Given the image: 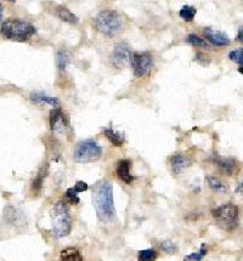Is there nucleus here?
Instances as JSON below:
<instances>
[{
	"label": "nucleus",
	"mask_w": 243,
	"mask_h": 261,
	"mask_svg": "<svg viewBox=\"0 0 243 261\" xmlns=\"http://www.w3.org/2000/svg\"><path fill=\"white\" fill-rule=\"evenodd\" d=\"M7 2H10V3H15L16 0H7Z\"/></svg>",
	"instance_id": "obj_31"
},
{
	"label": "nucleus",
	"mask_w": 243,
	"mask_h": 261,
	"mask_svg": "<svg viewBox=\"0 0 243 261\" xmlns=\"http://www.w3.org/2000/svg\"><path fill=\"white\" fill-rule=\"evenodd\" d=\"M187 42H189L191 45L196 46V48H201V49L208 48L207 43H205L202 38L196 36V34H190V36L187 37Z\"/></svg>",
	"instance_id": "obj_24"
},
{
	"label": "nucleus",
	"mask_w": 243,
	"mask_h": 261,
	"mask_svg": "<svg viewBox=\"0 0 243 261\" xmlns=\"http://www.w3.org/2000/svg\"><path fill=\"white\" fill-rule=\"evenodd\" d=\"M31 100L36 103H45L49 106H53L54 108L59 107L60 101L57 97H51L48 95L42 94V92H32L31 94Z\"/></svg>",
	"instance_id": "obj_15"
},
{
	"label": "nucleus",
	"mask_w": 243,
	"mask_h": 261,
	"mask_svg": "<svg viewBox=\"0 0 243 261\" xmlns=\"http://www.w3.org/2000/svg\"><path fill=\"white\" fill-rule=\"evenodd\" d=\"M51 224L57 237H66L72 228L71 215L68 207L62 201L57 202L51 209Z\"/></svg>",
	"instance_id": "obj_4"
},
{
	"label": "nucleus",
	"mask_w": 243,
	"mask_h": 261,
	"mask_svg": "<svg viewBox=\"0 0 243 261\" xmlns=\"http://www.w3.org/2000/svg\"><path fill=\"white\" fill-rule=\"evenodd\" d=\"M204 37L205 39L209 43H212L213 45L216 46H226L230 44V39L225 36L224 33L218 31H214L212 28H207L204 30Z\"/></svg>",
	"instance_id": "obj_10"
},
{
	"label": "nucleus",
	"mask_w": 243,
	"mask_h": 261,
	"mask_svg": "<svg viewBox=\"0 0 243 261\" xmlns=\"http://www.w3.org/2000/svg\"><path fill=\"white\" fill-rule=\"evenodd\" d=\"M69 61H71V56L67 51L61 50L56 54V66L60 71H65Z\"/></svg>",
	"instance_id": "obj_18"
},
{
	"label": "nucleus",
	"mask_w": 243,
	"mask_h": 261,
	"mask_svg": "<svg viewBox=\"0 0 243 261\" xmlns=\"http://www.w3.org/2000/svg\"><path fill=\"white\" fill-rule=\"evenodd\" d=\"M130 63H132L133 71H134V75L137 78L144 77L151 71L153 66L152 56L147 52H134L130 57Z\"/></svg>",
	"instance_id": "obj_7"
},
{
	"label": "nucleus",
	"mask_w": 243,
	"mask_h": 261,
	"mask_svg": "<svg viewBox=\"0 0 243 261\" xmlns=\"http://www.w3.org/2000/svg\"><path fill=\"white\" fill-rule=\"evenodd\" d=\"M158 254L155 249H145L139 251V261H156Z\"/></svg>",
	"instance_id": "obj_21"
},
{
	"label": "nucleus",
	"mask_w": 243,
	"mask_h": 261,
	"mask_svg": "<svg viewBox=\"0 0 243 261\" xmlns=\"http://www.w3.org/2000/svg\"><path fill=\"white\" fill-rule=\"evenodd\" d=\"M36 33V27L32 23L17 19L7 20L0 28V34L14 42H27Z\"/></svg>",
	"instance_id": "obj_2"
},
{
	"label": "nucleus",
	"mask_w": 243,
	"mask_h": 261,
	"mask_svg": "<svg viewBox=\"0 0 243 261\" xmlns=\"http://www.w3.org/2000/svg\"><path fill=\"white\" fill-rule=\"evenodd\" d=\"M73 188L77 193L85 192V191L88 190V184H86V182H83V181H78L76 184V186H74Z\"/></svg>",
	"instance_id": "obj_28"
},
{
	"label": "nucleus",
	"mask_w": 243,
	"mask_h": 261,
	"mask_svg": "<svg viewBox=\"0 0 243 261\" xmlns=\"http://www.w3.org/2000/svg\"><path fill=\"white\" fill-rule=\"evenodd\" d=\"M214 163H215L216 168H218V169L220 170V172L224 174V175L231 176L233 174V172H235L236 164H235V162L232 161V159L218 157V158L214 161Z\"/></svg>",
	"instance_id": "obj_13"
},
{
	"label": "nucleus",
	"mask_w": 243,
	"mask_h": 261,
	"mask_svg": "<svg viewBox=\"0 0 243 261\" xmlns=\"http://www.w3.org/2000/svg\"><path fill=\"white\" fill-rule=\"evenodd\" d=\"M130 165H132V163H130V161H128V159H122V161L118 162L117 169H115L118 178L128 185L132 184V181L134 180L132 174H130Z\"/></svg>",
	"instance_id": "obj_11"
},
{
	"label": "nucleus",
	"mask_w": 243,
	"mask_h": 261,
	"mask_svg": "<svg viewBox=\"0 0 243 261\" xmlns=\"http://www.w3.org/2000/svg\"><path fill=\"white\" fill-rule=\"evenodd\" d=\"M130 57H132V52H130L128 45L122 43V44H118L115 46L113 54H112V65L115 68L126 67L128 63H130Z\"/></svg>",
	"instance_id": "obj_8"
},
{
	"label": "nucleus",
	"mask_w": 243,
	"mask_h": 261,
	"mask_svg": "<svg viewBox=\"0 0 243 261\" xmlns=\"http://www.w3.org/2000/svg\"><path fill=\"white\" fill-rule=\"evenodd\" d=\"M236 40H238L239 43H242V28H239L238 30V34H237V38H236Z\"/></svg>",
	"instance_id": "obj_29"
},
{
	"label": "nucleus",
	"mask_w": 243,
	"mask_h": 261,
	"mask_svg": "<svg viewBox=\"0 0 243 261\" xmlns=\"http://www.w3.org/2000/svg\"><path fill=\"white\" fill-rule=\"evenodd\" d=\"M196 14H197V10L193 7H190V5H185V7H182L181 10L179 11V16H180L185 22L193 21Z\"/></svg>",
	"instance_id": "obj_19"
},
{
	"label": "nucleus",
	"mask_w": 243,
	"mask_h": 261,
	"mask_svg": "<svg viewBox=\"0 0 243 261\" xmlns=\"http://www.w3.org/2000/svg\"><path fill=\"white\" fill-rule=\"evenodd\" d=\"M212 215L216 224L224 228L225 231H232L238 226L239 210L232 203H226L220 207L214 208L212 210Z\"/></svg>",
	"instance_id": "obj_5"
},
{
	"label": "nucleus",
	"mask_w": 243,
	"mask_h": 261,
	"mask_svg": "<svg viewBox=\"0 0 243 261\" xmlns=\"http://www.w3.org/2000/svg\"><path fill=\"white\" fill-rule=\"evenodd\" d=\"M92 204L101 221H109L114 216L113 187L107 180L97 181L92 187Z\"/></svg>",
	"instance_id": "obj_1"
},
{
	"label": "nucleus",
	"mask_w": 243,
	"mask_h": 261,
	"mask_svg": "<svg viewBox=\"0 0 243 261\" xmlns=\"http://www.w3.org/2000/svg\"><path fill=\"white\" fill-rule=\"evenodd\" d=\"M54 14L59 17L61 21L67 22L69 25H77V23L79 22L78 17L74 15L72 11H69L66 7H61V5H59V7L55 8Z\"/></svg>",
	"instance_id": "obj_14"
},
{
	"label": "nucleus",
	"mask_w": 243,
	"mask_h": 261,
	"mask_svg": "<svg viewBox=\"0 0 243 261\" xmlns=\"http://www.w3.org/2000/svg\"><path fill=\"white\" fill-rule=\"evenodd\" d=\"M60 261H83V257L76 248H67L60 253Z\"/></svg>",
	"instance_id": "obj_17"
},
{
	"label": "nucleus",
	"mask_w": 243,
	"mask_h": 261,
	"mask_svg": "<svg viewBox=\"0 0 243 261\" xmlns=\"http://www.w3.org/2000/svg\"><path fill=\"white\" fill-rule=\"evenodd\" d=\"M66 197H67V199L72 204H78V203H79V197H78V193L74 191L73 187L68 188V190L66 191Z\"/></svg>",
	"instance_id": "obj_27"
},
{
	"label": "nucleus",
	"mask_w": 243,
	"mask_h": 261,
	"mask_svg": "<svg viewBox=\"0 0 243 261\" xmlns=\"http://www.w3.org/2000/svg\"><path fill=\"white\" fill-rule=\"evenodd\" d=\"M102 155V149L94 140H84L74 147L73 158L78 163H89L95 162Z\"/></svg>",
	"instance_id": "obj_6"
},
{
	"label": "nucleus",
	"mask_w": 243,
	"mask_h": 261,
	"mask_svg": "<svg viewBox=\"0 0 243 261\" xmlns=\"http://www.w3.org/2000/svg\"><path fill=\"white\" fill-rule=\"evenodd\" d=\"M2 8H3V7H2V3H0V10H2Z\"/></svg>",
	"instance_id": "obj_32"
},
{
	"label": "nucleus",
	"mask_w": 243,
	"mask_h": 261,
	"mask_svg": "<svg viewBox=\"0 0 243 261\" xmlns=\"http://www.w3.org/2000/svg\"><path fill=\"white\" fill-rule=\"evenodd\" d=\"M160 245H161L162 250H163L164 253H167V254H174V253H176V250H178L176 245L174 244V243L170 242V240L162 242Z\"/></svg>",
	"instance_id": "obj_26"
},
{
	"label": "nucleus",
	"mask_w": 243,
	"mask_h": 261,
	"mask_svg": "<svg viewBox=\"0 0 243 261\" xmlns=\"http://www.w3.org/2000/svg\"><path fill=\"white\" fill-rule=\"evenodd\" d=\"M95 26L97 31L108 37H113L118 34L123 28V19L117 11L103 10L97 14L95 19Z\"/></svg>",
	"instance_id": "obj_3"
},
{
	"label": "nucleus",
	"mask_w": 243,
	"mask_h": 261,
	"mask_svg": "<svg viewBox=\"0 0 243 261\" xmlns=\"http://www.w3.org/2000/svg\"><path fill=\"white\" fill-rule=\"evenodd\" d=\"M207 182L213 191L219 193H224L226 191V186L215 176H207Z\"/></svg>",
	"instance_id": "obj_20"
},
{
	"label": "nucleus",
	"mask_w": 243,
	"mask_h": 261,
	"mask_svg": "<svg viewBox=\"0 0 243 261\" xmlns=\"http://www.w3.org/2000/svg\"><path fill=\"white\" fill-rule=\"evenodd\" d=\"M102 133H103V135L107 138V140H108L109 142H112V145H114V146L120 147L122 145L124 144L123 133L115 132V130L112 129V127H105Z\"/></svg>",
	"instance_id": "obj_16"
},
{
	"label": "nucleus",
	"mask_w": 243,
	"mask_h": 261,
	"mask_svg": "<svg viewBox=\"0 0 243 261\" xmlns=\"http://www.w3.org/2000/svg\"><path fill=\"white\" fill-rule=\"evenodd\" d=\"M228 59H230L231 61H233L235 63H237L239 67H242V65H243V49L239 48V49H236V50L231 51L230 54H228Z\"/></svg>",
	"instance_id": "obj_23"
},
{
	"label": "nucleus",
	"mask_w": 243,
	"mask_h": 261,
	"mask_svg": "<svg viewBox=\"0 0 243 261\" xmlns=\"http://www.w3.org/2000/svg\"><path fill=\"white\" fill-rule=\"evenodd\" d=\"M170 164H172V170L174 174H180L184 172L186 168L190 167L191 161L184 155H175L170 158Z\"/></svg>",
	"instance_id": "obj_12"
},
{
	"label": "nucleus",
	"mask_w": 243,
	"mask_h": 261,
	"mask_svg": "<svg viewBox=\"0 0 243 261\" xmlns=\"http://www.w3.org/2000/svg\"><path fill=\"white\" fill-rule=\"evenodd\" d=\"M68 126V120L65 117V113L62 112V109L56 107L53 111L50 112V127L53 132H60L63 130L65 127Z\"/></svg>",
	"instance_id": "obj_9"
},
{
	"label": "nucleus",
	"mask_w": 243,
	"mask_h": 261,
	"mask_svg": "<svg viewBox=\"0 0 243 261\" xmlns=\"http://www.w3.org/2000/svg\"><path fill=\"white\" fill-rule=\"evenodd\" d=\"M46 172H48V167H43L42 169L39 170L38 175H37V178L34 179L33 181V185H32V188H33L34 191H39L40 188L43 186V181H44L45 179V175H46Z\"/></svg>",
	"instance_id": "obj_22"
},
{
	"label": "nucleus",
	"mask_w": 243,
	"mask_h": 261,
	"mask_svg": "<svg viewBox=\"0 0 243 261\" xmlns=\"http://www.w3.org/2000/svg\"><path fill=\"white\" fill-rule=\"evenodd\" d=\"M3 22V14H0V23Z\"/></svg>",
	"instance_id": "obj_30"
},
{
	"label": "nucleus",
	"mask_w": 243,
	"mask_h": 261,
	"mask_svg": "<svg viewBox=\"0 0 243 261\" xmlns=\"http://www.w3.org/2000/svg\"><path fill=\"white\" fill-rule=\"evenodd\" d=\"M208 253V249L205 248L204 244H202L201 249H199V251H197V253H193L191 255H187L186 257H185V260H190V261H202V259L207 255Z\"/></svg>",
	"instance_id": "obj_25"
}]
</instances>
